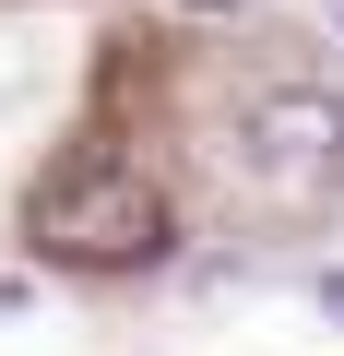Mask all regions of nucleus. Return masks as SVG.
<instances>
[{
  "label": "nucleus",
  "mask_w": 344,
  "mask_h": 356,
  "mask_svg": "<svg viewBox=\"0 0 344 356\" xmlns=\"http://www.w3.org/2000/svg\"><path fill=\"white\" fill-rule=\"evenodd\" d=\"M24 226H36L48 261L119 273V261H154V250H166V191H154V178H131V166H60L48 191L24 202Z\"/></svg>",
  "instance_id": "nucleus-1"
},
{
  "label": "nucleus",
  "mask_w": 344,
  "mask_h": 356,
  "mask_svg": "<svg viewBox=\"0 0 344 356\" xmlns=\"http://www.w3.org/2000/svg\"><path fill=\"white\" fill-rule=\"evenodd\" d=\"M249 166L285 202H320L344 178V95H261L249 107Z\"/></svg>",
  "instance_id": "nucleus-2"
},
{
  "label": "nucleus",
  "mask_w": 344,
  "mask_h": 356,
  "mask_svg": "<svg viewBox=\"0 0 344 356\" xmlns=\"http://www.w3.org/2000/svg\"><path fill=\"white\" fill-rule=\"evenodd\" d=\"M320 309H332V321H344V273H320Z\"/></svg>",
  "instance_id": "nucleus-3"
},
{
  "label": "nucleus",
  "mask_w": 344,
  "mask_h": 356,
  "mask_svg": "<svg viewBox=\"0 0 344 356\" xmlns=\"http://www.w3.org/2000/svg\"><path fill=\"white\" fill-rule=\"evenodd\" d=\"M332 24H344V0H332Z\"/></svg>",
  "instance_id": "nucleus-4"
}]
</instances>
